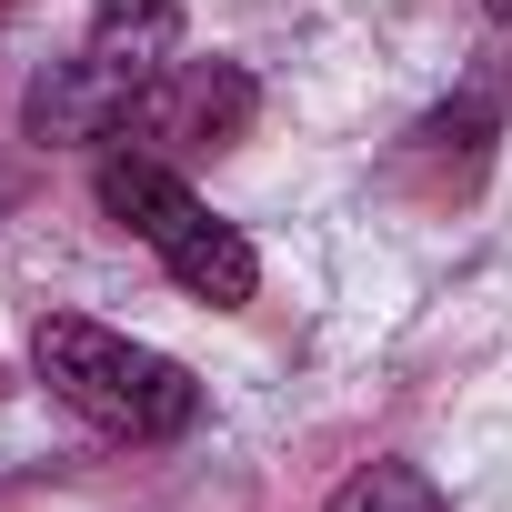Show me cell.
I'll return each instance as SVG.
<instances>
[{"mask_svg":"<svg viewBox=\"0 0 512 512\" xmlns=\"http://www.w3.org/2000/svg\"><path fill=\"white\" fill-rule=\"evenodd\" d=\"M241 121H251V81H241L231 61H161V71H151V91L131 101V121H121V131L171 141V151H221Z\"/></svg>","mask_w":512,"mask_h":512,"instance_id":"3","label":"cell"},{"mask_svg":"<svg viewBox=\"0 0 512 512\" xmlns=\"http://www.w3.org/2000/svg\"><path fill=\"white\" fill-rule=\"evenodd\" d=\"M101 211H111L121 231H141V241L161 251V272H171L191 302H211V312H241L251 282H262L251 241H241L171 161H151V151H111V161H101Z\"/></svg>","mask_w":512,"mask_h":512,"instance_id":"2","label":"cell"},{"mask_svg":"<svg viewBox=\"0 0 512 512\" xmlns=\"http://www.w3.org/2000/svg\"><path fill=\"white\" fill-rule=\"evenodd\" d=\"M492 11H502V21H512V0H492Z\"/></svg>","mask_w":512,"mask_h":512,"instance_id":"5","label":"cell"},{"mask_svg":"<svg viewBox=\"0 0 512 512\" xmlns=\"http://www.w3.org/2000/svg\"><path fill=\"white\" fill-rule=\"evenodd\" d=\"M322 512H452V502H442V492H432L412 462H372V472H352V482H342Z\"/></svg>","mask_w":512,"mask_h":512,"instance_id":"4","label":"cell"},{"mask_svg":"<svg viewBox=\"0 0 512 512\" xmlns=\"http://www.w3.org/2000/svg\"><path fill=\"white\" fill-rule=\"evenodd\" d=\"M31 362H41V382H51L81 422H101L111 442H171V432H191V412H201V382H191L171 352H151V342H131V332H111V322H81V312H51V322L31 332Z\"/></svg>","mask_w":512,"mask_h":512,"instance_id":"1","label":"cell"}]
</instances>
